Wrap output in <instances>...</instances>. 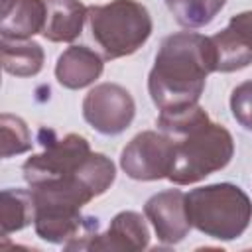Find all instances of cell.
Listing matches in <instances>:
<instances>
[{
    "instance_id": "17",
    "label": "cell",
    "mask_w": 252,
    "mask_h": 252,
    "mask_svg": "<svg viewBox=\"0 0 252 252\" xmlns=\"http://www.w3.org/2000/svg\"><path fill=\"white\" fill-rule=\"evenodd\" d=\"M205 122H209V116L199 104L173 108V110H161L158 116V128L163 134H167L173 142L183 138L185 134H189L191 130L199 128Z\"/></svg>"
},
{
    "instance_id": "2",
    "label": "cell",
    "mask_w": 252,
    "mask_h": 252,
    "mask_svg": "<svg viewBox=\"0 0 252 252\" xmlns=\"http://www.w3.org/2000/svg\"><path fill=\"white\" fill-rule=\"evenodd\" d=\"M191 224L203 234L219 240L238 238L252 220L248 195L232 183H215L187 193Z\"/></svg>"
},
{
    "instance_id": "15",
    "label": "cell",
    "mask_w": 252,
    "mask_h": 252,
    "mask_svg": "<svg viewBox=\"0 0 252 252\" xmlns=\"http://www.w3.org/2000/svg\"><path fill=\"white\" fill-rule=\"evenodd\" d=\"M43 49L35 41L2 39V67L16 77H33L43 67Z\"/></svg>"
},
{
    "instance_id": "16",
    "label": "cell",
    "mask_w": 252,
    "mask_h": 252,
    "mask_svg": "<svg viewBox=\"0 0 252 252\" xmlns=\"http://www.w3.org/2000/svg\"><path fill=\"white\" fill-rule=\"evenodd\" d=\"M175 22L183 28H203L215 20L226 0H165Z\"/></svg>"
},
{
    "instance_id": "18",
    "label": "cell",
    "mask_w": 252,
    "mask_h": 252,
    "mask_svg": "<svg viewBox=\"0 0 252 252\" xmlns=\"http://www.w3.org/2000/svg\"><path fill=\"white\" fill-rule=\"evenodd\" d=\"M0 130H2V158H12L32 148V136L22 118L14 114H2Z\"/></svg>"
},
{
    "instance_id": "1",
    "label": "cell",
    "mask_w": 252,
    "mask_h": 252,
    "mask_svg": "<svg viewBox=\"0 0 252 252\" xmlns=\"http://www.w3.org/2000/svg\"><path fill=\"white\" fill-rule=\"evenodd\" d=\"M217 57L211 37L193 32L167 35L148 77V91L159 110L197 104Z\"/></svg>"
},
{
    "instance_id": "8",
    "label": "cell",
    "mask_w": 252,
    "mask_h": 252,
    "mask_svg": "<svg viewBox=\"0 0 252 252\" xmlns=\"http://www.w3.org/2000/svg\"><path fill=\"white\" fill-rule=\"evenodd\" d=\"M144 215L154 224L158 238L165 244L181 242L193 226L187 213V195L179 189L152 195L144 205Z\"/></svg>"
},
{
    "instance_id": "14",
    "label": "cell",
    "mask_w": 252,
    "mask_h": 252,
    "mask_svg": "<svg viewBox=\"0 0 252 252\" xmlns=\"http://www.w3.org/2000/svg\"><path fill=\"white\" fill-rule=\"evenodd\" d=\"M35 219V201L32 189H4L0 201L2 234L22 230Z\"/></svg>"
},
{
    "instance_id": "4",
    "label": "cell",
    "mask_w": 252,
    "mask_h": 252,
    "mask_svg": "<svg viewBox=\"0 0 252 252\" xmlns=\"http://www.w3.org/2000/svg\"><path fill=\"white\" fill-rule=\"evenodd\" d=\"M234 154L230 132L215 122H205L183 138L175 140V161L169 181L191 185L228 165Z\"/></svg>"
},
{
    "instance_id": "13",
    "label": "cell",
    "mask_w": 252,
    "mask_h": 252,
    "mask_svg": "<svg viewBox=\"0 0 252 252\" xmlns=\"http://www.w3.org/2000/svg\"><path fill=\"white\" fill-rule=\"evenodd\" d=\"M87 10L89 8L79 0H45V24L41 35L55 43L77 39L83 32Z\"/></svg>"
},
{
    "instance_id": "7",
    "label": "cell",
    "mask_w": 252,
    "mask_h": 252,
    "mask_svg": "<svg viewBox=\"0 0 252 252\" xmlns=\"http://www.w3.org/2000/svg\"><path fill=\"white\" fill-rule=\"evenodd\" d=\"M136 104L130 93L116 83H100L83 100L85 120L100 134L116 136L134 120Z\"/></svg>"
},
{
    "instance_id": "19",
    "label": "cell",
    "mask_w": 252,
    "mask_h": 252,
    "mask_svg": "<svg viewBox=\"0 0 252 252\" xmlns=\"http://www.w3.org/2000/svg\"><path fill=\"white\" fill-rule=\"evenodd\" d=\"M230 110L240 126L252 130V81H244L232 91Z\"/></svg>"
},
{
    "instance_id": "12",
    "label": "cell",
    "mask_w": 252,
    "mask_h": 252,
    "mask_svg": "<svg viewBox=\"0 0 252 252\" xmlns=\"http://www.w3.org/2000/svg\"><path fill=\"white\" fill-rule=\"evenodd\" d=\"M102 73V59L85 45L67 47L55 65V77L65 89H83L94 83Z\"/></svg>"
},
{
    "instance_id": "6",
    "label": "cell",
    "mask_w": 252,
    "mask_h": 252,
    "mask_svg": "<svg viewBox=\"0 0 252 252\" xmlns=\"http://www.w3.org/2000/svg\"><path fill=\"white\" fill-rule=\"evenodd\" d=\"M175 161V142L163 134L146 130L134 136L120 156L124 173L138 181H156L169 177Z\"/></svg>"
},
{
    "instance_id": "11",
    "label": "cell",
    "mask_w": 252,
    "mask_h": 252,
    "mask_svg": "<svg viewBox=\"0 0 252 252\" xmlns=\"http://www.w3.org/2000/svg\"><path fill=\"white\" fill-rule=\"evenodd\" d=\"M2 39L24 41L39 33L45 24V0H0Z\"/></svg>"
},
{
    "instance_id": "9",
    "label": "cell",
    "mask_w": 252,
    "mask_h": 252,
    "mask_svg": "<svg viewBox=\"0 0 252 252\" xmlns=\"http://www.w3.org/2000/svg\"><path fill=\"white\" fill-rule=\"evenodd\" d=\"M215 47V71L230 73L252 63V10L232 16L228 26L211 37Z\"/></svg>"
},
{
    "instance_id": "3",
    "label": "cell",
    "mask_w": 252,
    "mask_h": 252,
    "mask_svg": "<svg viewBox=\"0 0 252 252\" xmlns=\"http://www.w3.org/2000/svg\"><path fill=\"white\" fill-rule=\"evenodd\" d=\"M87 22L104 59L132 55L152 33V16L136 0H112L102 6H89Z\"/></svg>"
},
{
    "instance_id": "10",
    "label": "cell",
    "mask_w": 252,
    "mask_h": 252,
    "mask_svg": "<svg viewBox=\"0 0 252 252\" xmlns=\"http://www.w3.org/2000/svg\"><path fill=\"white\" fill-rule=\"evenodd\" d=\"M150 244V230L142 215L134 211H122L112 220L104 234H94L89 242V250L110 252H134L144 250Z\"/></svg>"
},
{
    "instance_id": "5",
    "label": "cell",
    "mask_w": 252,
    "mask_h": 252,
    "mask_svg": "<svg viewBox=\"0 0 252 252\" xmlns=\"http://www.w3.org/2000/svg\"><path fill=\"white\" fill-rule=\"evenodd\" d=\"M39 142L43 144V152L32 156L22 167L24 179L30 183V187L75 175L85 159L93 154L89 142L79 134L55 138L51 130L43 128L39 130Z\"/></svg>"
}]
</instances>
